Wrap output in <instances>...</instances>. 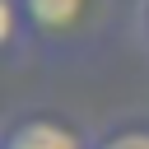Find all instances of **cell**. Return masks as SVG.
Listing matches in <instances>:
<instances>
[{
    "mask_svg": "<svg viewBox=\"0 0 149 149\" xmlns=\"http://www.w3.org/2000/svg\"><path fill=\"white\" fill-rule=\"evenodd\" d=\"M19 5L28 19V33H42V37H70L93 9V0H19Z\"/></svg>",
    "mask_w": 149,
    "mask_h": 149,
    "instance_id": "obj_1",
    "label": "cell"
},
{
    "mask_svg": "<svg viewBox=\"0 0 149 149\" xmlns=\"http://www.w3.org/2000/svg\"><path fill=\"white\" fill-rule=\"evenodd\" d=\"M5 149H84V140L74 126H65L56 116H28V121L9 126Z\"/></svg>",
    "mask_w": 149,
    "mask_h": 149,
    "instance_id": "obj_2",
    "label": "cell"
},
{
    "mask_svg": "<svg viewBox=\"0 0 149 149\" xmlns=\"http://www.w3.org/2000/svg\"><path fill=\"white\" fill-rule=\"evenodd\" d=\"M19 14H23L19 0H0V42L5 47H14V37H19Z\"/></svg>",
    "mask_w": 149,
    "mask_h": 149,
    "instance_id": "obj_3",
    "label": "cell"
},
{
    "mask_svg": "<svg viewBox=\"0 0 149 149\" xmlns=\"http://www.w3.org/2000/svg\"><path fill=\"white\" fill-rule=\"evenodd\" d=\"M98 149H149V130H116V135H107Z\"/></svg>",
    "mask_w": 149,
    "mask_h": 149,
    "instance_id": "obj_4",
    "label": "cell"
}]
</instances>
